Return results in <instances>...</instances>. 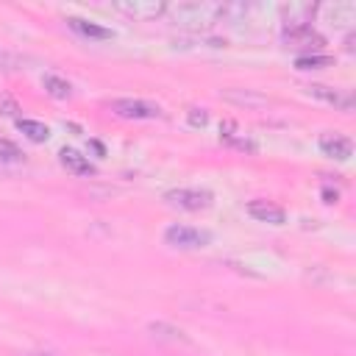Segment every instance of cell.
I'll return each instance as SVG.
<instances>
[{
  "label": "cell",
  "mask_w": 356,
  "mask_h": 356,
  "mask_svg": "<svg viewBox=\"0 0 356 356\" xmlns=\"http://www.w3.org/2000/svg\"><path fill=\"white\" fill-rule=\"evenodd\" d=\"M220 14H222V3H211V0H184V3H167V11L164 17L178 25V28H186L192 33L203 31V28H211L214 22H220Z\"/></svg>",
  "instance_id": "1"
},
{
  "label": "cell",
  "mask_w": 356,
  "mask_h": 356,
  "mask_svg": "<svg viewBox=\"0 0 356 356\" xmlns=\"http://www.w3.org/2000/svg\"><path fill=\"white\" fill-rule=\"evenodd\" d=\"M164 200H167V206L181 209V211H203L214 203V195L209 189H197V186H178V189L164 192Z\"/></svg>",
  "instance_id": "2"
},
{
  "label": "cell",
  "mask_w": 356,
  "mask_h": 356,
  "mask_svg": "<svg viewBox=\"0 0 356 356\" xmlns=\"http://www.w3.org/2000/svg\"><path fill=\"white\" fill-rule=\"evenodd\" d=\"M164 242L170 248H178V250H200L211 242V234L200 231V228H192V225L172 222V225L164 228Z\"/></svg>",
  "instance_id": "3"
},
{
  "label": "cell",
  "mask_w": 356,
  "mask_h": 356,
  "mask_svg": "<svg viewBox=\"0 0 356 356\" xmlns=\"http://www.w3.org/2000/svg\"><path fill=\"white\" fill-rule=\"evenodd\" d=\"M111 8L125 14L134 22H150V19L164 17L167 3L164 0H117V3H111Z\"/></svg>",
  "instance_id": "4"
},
{
  "label": "cell",
  "mask_w": 356,
  "mask_h": 356,
  "mask_svg": "<svg viewBox=\"0 0 356 356\" xmlns=\"http://www.w3.org/2000/svg\"><path fill=\"white\" fill-rule=\"evenodd\" d=\"M108 108L122 120H156V117H161L159 106L139 100V97H117L108 103Z\"/></svg>",
  "instance_id": "5"
},
{
  "label": "cell",
  "mask_w": 356,
  "mask_h": 356,
  "mask_svg": "<svg viewBox=\"0 0 356 356\" xmlns=\"http://www.w3.org/2000/svg\"><path fill=\"white\" fill-rule=\"evenodd\" d=\"M306 92H309L312 97H317V100H323V103H328V106L339 108V111H353V106H356V97H353V92H350V89H345V86L309 83V86H306Z\"/></svg>",
  "instance_id": "6"
},
{
  "label": "cell",
  "mask_w": 356,
  "mask_h": 356,
  "mask_svg": "<svg viewBox=\"0 0 356 356\" xmlns=\"http://www.w3.org/2000/svg\"><path fill=\"white\" fill-rule=\"evenodd\" d=\"M278 11H281V31L306 28L317 17V3H284Z\"/></svg>",
  "instance_id": "7"
},
{
  "label": "cell",
  "mask_w": 356,
  "mask_h": 356,
  "mask_svg": "<svg viewBox=\"0 0 356 356\" xmlns=\"http://www.w3.org/2000/svg\"><path fill=\"white\" fill-rule=\"evenodd\" d=\"M281 42H284V47H292V50H320L325 44V36L317 33L312 25H306V28L281 31Z\"/></svg>",
  "instance_id": "8"
},
{
  "label": "cell",
  "mask_w": 356,
  "mask_h": 356,
  "mask_svg": "<svg viewBox=\"0 0 356 356\" xmlns=\"http://www.w3.org/2000/svg\"><path fill=\"white\" fill-rule=\"evenodd\" d=\"M317 147H320L323 156H328V159H334V161H348V159L353 156V142H350L348 136H342V134H334V131L320 134Z\"/></svg>",
  "instance_id": "9"
},
{
  "label": "cell",
  "mask_w": 356,
  "mask_h": 356,
  "mask_svg": "<svg viewBox=\"0 0 356 356\" xmlns=\"http://www.w3.org/2000/svg\"><path fill=\"white\" fill-rule=\"evenodd\" d=\"M248 214H250L253 220H259V222H270V225H284V222H286V211H284L278 203H273V200H261V197H256V200L248 203Z\"/></svg>",
  "instance_id": "10"
},
{
  "label": "cell",
  "mask_w": 356,
  "mask_h": 356,
  "mask_svg": "<svg viewBox=\"0 0 356 356\" xmlns=\"http://www.w3.org/2000/svg\"><path fill=\"white\" fill-rule=\"evenodd\" d=\"M220 97L234 103V106H242V108H261V106H267V97L261 92H256V89H222Z\"/></svg>",
  "instance_id": "11"
},
{
  "label": "cell",
  "mask_w": 356,
  "mask_h": 356,
  "mask_svg": "<svg viewBox=\"0 0 356 356\" xmlns=\"http://www.w3.org/2000/svg\"><path fill=\"white\" fill-rule=\"evenodd\" d=\"M58 161H61V167H67L72 175H95V172H97V167H95L83 153H78V150H72V147H64V150L58 153Z\"/></svg>",
  "instance_id": "12"
},
{
  "label": "cell",
  "mask_w": 356,
  "mask_h": 356,
  "mask_svg": "<svg viewBox=\"0 0 356 356\" xmlns=\"http://www.w3.org/2000/svg\"><path fill=\"white\" fill-rule=\"evenodd\" d=\"M220 142H225V145H231V147H236V150H245V153H256V150H259V145H256L253 139L236 134V122H231V120H225V122L220 125Z\"/></svg>",
  "instance_id": "13"
},
{
  "label": "cell",
  "mask_w": 356,
  "mask_h": 356,
  "mask_svg": "<svg viewBox=\"0 0 356 356\" xmlns=\"http://www.w3.org/2000/svg\"><path fill=\"white\" fill-rule=\"evenodd\" d=\"M67 25L72 31H78L81 36H89V39H111V31L92 22V19H83V17H67Z\"/></svg>",
  "instance_id": "14"
},
{
  "label": "cell",
  "mask_w": 356,
  "mask_h": 356,
  "mask_svg": "<svg viewBox=\"0 0 356 356\" xmlns=\"http://www.w3.org/2000/svg\"><path fill=\"white\" fill-rule=\"evenodd\" d=\"M42 86H44V92H47L50 97H56V100H70V97H72V83L64 81L61 75L47 72V75L42 78Z\"/></svg>",
  "instance_id": "15"
},
{
  "label": "cell",
  "mask_w": 356,
  "mask_h": 356,
  "mask_svg": "<svg viewBox=\"0 0 356 356\" xmlns=\"http://www.w3.org/2000/svg\"><path fill=\"white\" fill-rule=\"evenodd\" d=\"M317 14H328L331 22H353L356 6L353 3H334V6H317Z\"/></svg>",
  "instance_id": "16"
},
{
  "label": "cell",
  "mask_w": 356,
  "mask_h": 356,
  "mask_svg": "<svg viewBox=\"0 0 356 356\" xmlns=\"http://www.w3.org/2000/svg\"><path fill=\"white\" fill-rule=\"evenodd\" d=\"M323 67H334V56L325 53H303L295 58V70L306 72V70H323Z\"/></svg>",
  "instance_id": "17"
},
{
  "label": "cell",
  "mask_w": 356,
  "mask_h": 356,
  "mask_svg": "<svg viewBox=\"0 0 356 356\" xmlns=\"http://www.w3.org/2000/svg\"><path fill=\"white\" fill-rule=\"evenodd\" d=\"M17 128H19L31 142H47V139H50V128H47L44 122H39V120H22V117H17Z\"/></svg>",
  "instance_id": "18"
},
{
  "label": "cell",
  "mask_w": 356,
  "mask_h": 356,
  "mask_svg": "<svg viewBox=\"0 0 356 356\" xmlns=\"http://www.w3.org/2000/svg\"><path fill=\"white\" fill-rule=\"evenodd\" d=\"M22 156H25V153H22L11 139H3V136H0V161H22Z\"/></svg>",
  "instance_id": "19"
},
{
  "label": "cell",
  "mask_w": 356,
  "mask_h": 356,
  "mask_svg": "<svg viewBox=\"0 0 356 356\" xmlns=\"http://www.w3.org/2000/svg\"><path fill=\"white\" fill-rule=\"evenodd\" d=\"M186 120H189V125H192V128H203V125L209 122V111H206V108H200V106H192V108L186 111Z\"/></svg>",
  "instance_id": "20"
},
{
  "label": "cell",
  "mask_w": 356,
  "mask_h": 356,
  "mask_svg": "<svg viewBox=\"0 0 356 356\" xmlns=\"http://www.w3.org/2000/svg\"><path fill=\"white\" fill-rule=\"evenodd\" d=\"M0 114L3 117H17L19 114V103L6 92H0Z\"/></svg>",
  "instance_id": "21"
},
{
  "label": "cell",
  "mask_w": 356,
  "mask_h": 356,
  "mask_svg": "<svg viewBox=\"0 0 356 356\" xmlns=\"http://www.w3.org/2000/svg\"><path fill=\"white\" fill-rule=\"evenodd\" d=\"M17 67H19V58H17L14 53L0 50V72H14Z\"/></svg>",
  "instance_id": "22"
},
{
  "label": "cell",
  "mask_w": 356,
  "mask_h": 356,
  "mask_svg": "<svg viewBox=\"0 0 356 356\" xmlns=\"http://www.w3.org/2000/svg\"><path fill=\"white\" fill-rule=\"evenodd\" d=\"M337 197H339V195H337V189L323 186V200H325V203H337Z\"/></svg>",
  "instance_id": "23"
}]
</instances>
